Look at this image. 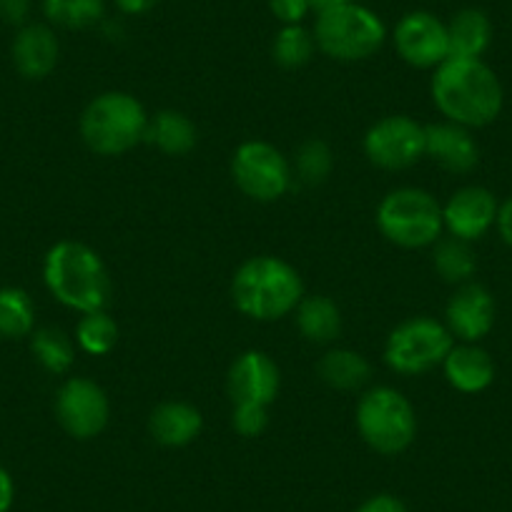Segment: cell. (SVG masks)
Listing matches in <instances>:
<instances>
[{
    "mask_svg": "<svg viewBox=\"0 0 512 512\" xmlns=\"http://www.w3.org/2000/svg\"><path fill=\"white\" fill-rule=\"evenodd\" d=\"M201 412L189 402H164L149 417V432L159 445L186 447L199 437Z\"/></svg>",
    "mask_w": 512,
    "mask_h": 512,
    "instance_id": "cell-19",
    "label": "cell"
},
{
    "mask_svg": "<svg viewBox=\"0 0 512 512\" xmlns=\"http://www.w3.org/2000/svg\"><path fill=\"white\" fill-rule=\"evenodd\" d=\"M377 226L392 244L402 249H422L440 239L445 221L442 206L425 189H395L377 206Z\"/></svg>",
    "mask_w": 512,
    "mask_h": 512,
    "instance_id": "cell-5",
    "label": "cell"
},
{
    "mask_svg": "<svg viewBox=\"0 0 512 512\" xmlns=\"http://www.w3.org/2000/svg\"><path fill=\"white\" fill-rule=\"evenodd\" d=\"M231 176L236 186L254 201H277L292 186V169L277 146L267 141H246L234 151Z\"/></svg>",
    "mask_w": 512,
    "mask_h": 512,
    "instance_id": "cell-9",
    "label": "cell"
},
{
    "mask_svg": "<svg viewBox=\"0 0 512 512\" xmlns=\"http://www.w3.org/2000/svg\"><path fill=\"white\" fill-rule=\"evenodd\" d=\"M364 154L379 169H407L425 156V126L410 116H387L364 136Z\"/></svg>",
    "mask_w": 512,
    "mask_h": 512,
    "instance_id": "cell-10",
    "label": "cell"
},
{
    "mask_svg": "<svg viewBox=\"0 0 512 512\" xmlns=\"http://www.w3.org/2000/svg\"><path fill=\"white\" fill-rule=\"evenodd\" d=\"M159 0H116V6L121 8L128 16H141V13H149Z\"/></svg>",
    "mask_w": 512,
    "mask_h": 512,
    "instance_id": "cell-37",
    "label": "cell"
},
{
    "mask_svg": "<svg viewBox=\"0 0 512 512\" xmlns=\"http://www.w3.org/2000/svg\"><path fill=\"white\" fill-rule=\"evenodd\" d=\"M149 116L136 96L108 91L93 98L81 116V136L93 154L118 156L146 139Z\"/></svg>",
    "mask_w": 512,
    "mask_h": 512,
    "instance_id": "cell-4",
    "label": "cell"
},
{
    "mask_svg": "<svg viewBox=\"0 0 512 512\" xmlns=\"http://www.w3.org/2000/svg\"><path fill=\"white\" fill-rule=\"evenodd\" d=\"M279 367L269 354L264 352H244L236 357L229 369V395L234 405L239 402H251V405H272L277 400Z\"/></svg>",
    "mask_w": 512,
    "mask_h": 512,
    "instance_id": "cell-15",
    "label": "cell"
},
{
    "mask_svg": "<svg viewBox=\"0 0 512 512\" xmlns=\"http://www.w3.org/2000/svg\"><path fill=\"white\" fill-rule=\"evenodd\" d=\"M349 3H354V0H309V8L317 13H327L334 11V8L349 6Z\"/></svg>",
    "mask_w": 512,
    "mask_h": 512,
    "instance_id": "cell-38",
    "label": "cell"
},
{
    "mask_svg": "<svg viewBox=\"0 0 512 512\" xmlns=\"http://www.w3.org/2000/svg\"><path fill=\"white\" fill-rule=\"evenodd\" d=\"M31 349L41 367H46L53 374H66L73 367V344L61 329H38L31 337Z\"/></svg>",
    "mask_w": 512,
    "mask_h": 512,
    "instance_id": "cell-27",
    "label": "cell"
},
{
    "mask_svg": "<svg viewBox=\"0 0 512 512\" xmlns=\"http://www.w3.org/2000/svg\"><path fill=\"white\" fill-rule=\"evenodd\" d=\"M495 194L485 186H465L455 191L445 206H442V221L450 236L462 241H477L495 226L497 221Z\"/></svg>",
    "mask_w": 512,
    "mask_h": 512,
    "instance_id": "cell-14",
    "label": "cell"
},
{
    "mask_svg": "<svg viewBox=\"0 0 512 512\" xmlns=\"http://www.w3.org/2000/svg\"><path fill=\"white\" fill-rule=\"evenodd\" d=\"M76 339L83 352L93 354V357H103V354H108L118 344L116 319L106 309L103 312L83 314V319L76 327Z\"/></svg>",
    "mask_w": 512,
    "mask_h": 512,
    "instance_id": "cell-26",
    "label": "cell"
},
{
    "mask_svg": "<svg viewBox=\"0 0 512 512\" xmlns=\"http://www.w3.org/2000/svg\"><path fill=\"white\" fill-rule=\"evenodd\" d=\"M452 334L432 317H415L392 329L384 344V362L400 374H422L445 362Z\"/></svg>",
    "mask_w": 512,
    "mask_h": 512,
    "instance_id": "cell-8",
    "label": "cell"
},
{
    "mask_svg": "<svg viewBox=\"0 0 512 512\" xmlns=\"http://www.w3.org/2000/svg\"><path fill=\"white\" fill-rule=\"evenodd\" d=\"M397 53L415 68H437L450 58L447 26L425 11L407 13L395 28Z\"/></svg>",
    "mask_w": 512,
    "mask_h": 512,
    "instance_id": "cell-12",
    "label": "cell"
},
{
    "mask_svg": "<svg viewBox=\"0 0 512 512\" xmlns=\"http://www.w3.org/2000/svg\"><path fill=\"white\" fill-rule=\"evenodd\" d=\"M106 11L103 0H43V13L61 28H88Z\"/></svg>",
    "mask_w": 512,
    "mask_h": 512,
    "instance_id": "cell-28",
    "label": "cell"
},
{
    "mask_svg": "<svg viewBox=\"0 0 512 512\" xmlns=\"http://www.w3.org/2000/svg\"><path fill=\"white\" fill-rule=\"evenodd\" d=\"M437 274L450 284H467L477 269L475 251L470 241H462L457 236L435 241V254H432Z\"/></svg>",
    "mask_w": 512,
    "mask_h": 512,
    "instance_id": "cell-24",
    "label": "cell"
},
{
    "mask_svg": "<svg viewBox=\"0 0 512 512\" xmlns=\"http://www.w3.org/2000/svg\"><path fill=\"white\" fill-rule=\"evenodd\" d=\"M425 154L452 174H470L480 164V146L470 128L452 121L425 126Z\"/></svg>",
    "mask_w": 512,
    "mask_h": 512,
    "instance_id": "cell-16",
    "label": "cell"
},
{
    "mask_svg": "<svg viewBox=\"0 0 512 512\" xmlns=\"http://www.w3.org/2000/svg\"><path fill=\"white\" fill-rule=\"evenodd\" d=\"M111 405L106 392L93 379L71 377L56 395V417L63 430L76 440H91L108 425Z\"/></svg>",
    "mask_w": 512,
    "mask_h": 512,
    "instance_id": "cell-11",
    "label": "cell"
},
{
    "mask_svg": "<svg viewBox=\"0 0 512 512\" xmlns=\"http://www.w3.org/2000/svg\"><path fill=\"white\" fill-rule=\"evenodd\" d=\"M269 8L284 26H299V21L312 11L309 0H269Z\"/></svg>",
    "mask_w": 512,
    "mask_h": 512,
    "instance_id": "cell-32",
    "label": "cell"
},
{
    "mask_svg": "<svg viewBox=\"0 0 512 512\" xmlns=\"http://www.w3.org/2000/svg\"><path fill=\"white\" fill-rule=\"evenodd\" d=\"M297 327L312 344H329L342 332V314L329 297H307L297 307Z\"/></svg>",
    "mask_w": 512,
    "mask_h": 512,
    "instance_id": "cell-21",
    "label": "cell"
},
{
    "mask_svg": "<svg viewBox=\"0 0 512 512\" xmlns=\"http://www.w3.org/2000/svg\"><path fill=\"white\" fill-rule=\"evenodd\" d=\"M146 141L169 156H184L196 146V126L184 113L161 111L149 121Z\"/></svg>",
    "mask_w": 512,
    "mask_h": 512,
    "instance_id": "cell-22",
    "label": "cell"
},
{
    "mask_svg": "<svg viewBox=\"0 0 512 512\" xmlns=\"http://www.w3.org/2000/svg\"><path fill=\"white\" fill-rule=\"evenodd\" d=\"M43 279L53 297L81 314L103 312L113 284L101 256L81 241H58L43 262Z\"/></svg>",
    "mask_w": 512,
    "mask_h": 512,
    "instance_id": "cell-2",
    "label": "cell"
},
{
    "mask_svg": "<svg viewBox=\"0 0 512 512\" xmlns=\"http://www.w3.org/2000/svg\"><path fill=\"white\" fill-rule=\"evenodd\" d=\"M384 23L369 8L349 3L334 11L319 13L314 41L337 61H364L382 48Z\"/></svg>",
    "mask_w": 512,
    "mask_h": 512,
    "instance_id": "cell-7",
    "label": "cell"
},
{
    "mask_svg": "<svg viewBox=\"0 0 512 512\" xmlns=\"http://www.w3.org/2000/svg\"><path fill=\"white\" fill-rule=\"evenodd\" d=\"M447 43H450V58H482L492 43L490 18L477 8L455 13L447 23Z\"/></svg>",
    "mask_w": 512,
    "mask_h": 512,
    "instance_id": "cell-20",
    "label": "cell"
},
{
    "mask_svg": "<svg viewBox=\"0 0 512 512\" xmlns=\"http://www.w3.org/2000/svg\"><path fill=\"white\" fill-rule=\"evenodd\" d=\"M442 367H445L447 382L465 395H477V392L487 390L495 379V362H492L490 352L470 342H462L457 347L452 344Z\"/></svg>",
    "mask_w": 512,
    "mask_h": 512,
    "instance_id": "cell-18",
    "label": "cell"
},
{
    "mask_svg": "<svg viewBox=\"0 0 512 512\" xmlns=\"http://www.w3.org/2000/svg\"><path fill=\"white\" fill-rule=\"evenodd\" d=\"M231 425L241 437H259L269 425V407L239 402L231 412Z\"/></svg>",
    "mask_w": 512,
    "mask_h": 512,
    "instance_id": "cell-31",
    "label": "cell"
},
{
    "mask_svg": "<svg viewBox=\"0 0 512 512\" xmlns=\"http://www.w3.org/2000/svg\"><path fill=\"white\" fill-rule=\"evenodd\" d=\"M302 277L292 264L277 256H254L236 269L231 299L236 309L256 322L287 317L302 302Z\"/></svg>",
    "mask_w": 512,
    "mask_h": 512,
    "instance_id": "cell-3",
    "label": "cell"
},
{
    "mask_svg": "<svg viewBox=\"0 0 512 512\" xmlns=\"http://www.w3.org/2000/svg\"><path fill=\"white\" fill-rule=\"evenodd\" d=\"M354 512H407V507L400 497L379 492V495L367 497V500H364Z\"/></svg>",
    "mask_w": 512,
    "mask_h": 512,
    "instance_id": "cell-33",
    "label": "cell"
},
{
    "mask_svg": "<svg viewBox=\"0 0 512 512\" xmlns=\"http://www.w3.org/2000/svg\"><path fill=\"white\" fill-rule=\"evenodd\" d=\"M314 46H317V41L302 26H284L274 38V61L284 68H302L312 58Z\"/></svg>",
    "mask_w": 512,
    "mask_h": 512,
    "instance_id": "cell-29",
    "label": "cell"
},
{
    "mask_svg": "<svg viewBox=\"0 0 512 512\" xmlns=\"http://www.w3.org/2000/svg\"><path fill=\"white\" fill-rule=\"evenodd\" d=\"M497 307L495 297L490 294V289H485L482 284L467 282L452 294V299L447 302L445 309V327L450 329L452 337H457L460 342L477 344L480 339H485L487 334L495 327Z\"/></svg>",
    "mask_w": 512,
    "mask_h": 512,
    "instance_id": "cell-13",
    "label": "cell"
},
{
    "mask_svg": "<svg viewBox=\"0 0 512 512\" xmlns=\"http://www.w3.org/2000/svg\"><path fill=\"white\" fill-rule=\"evenodd\" d=\"M332 166L334 154L322 139H312L307 144H302V149L297 154V169L302 181H307V184H322L332 174Z\"/></svg>",
    "mask_w": 512,
    "mask_h": 512,
    "instance_id": "cell-30",
    "label": "cell"
},
{
    "mask_svg": "<svg viewBox=\"0 0 512 512\" xmlns=\"http://www.w3.org/2000/svg\"><path fill=\"white\" fill-rule=\"evenodd\" d=\"M497 234H500V239L505 241L507 246H512V199L502 201L500 209H497Z\"/></svg>",
    "mask_w": 512,
    "mask_h": 512,
    "instance_id": "cell-36",
    "label": "cell"
},
{
    "mask_svg": "<svg viewBox=\"0 0 512 512\" xmlns=\"http://www.w3.org/2000/svg\"><path fill=\"white\" fill-rule=\"evenodd\" d=\"M33 324H36V307L31 294L18 287L0 289V337H28L33 334Z\"/></svg>",
    "mask_w": 512,
    "mask_h": 512,
    "instance_id": "cell-25",
    "label": "cell"
},
{
    "mask_svg": "<svg viewBox=\"0 0 512 512\" xmlns=\"http://www.w3.org/2000/svg\"><path fill=\"white\" fill-rule=\"evenodd\" d=\"M357 430L379 455H400L415 442L417 415L402 392L374 387L357 405Z\"/></svg>",
    "mask_w": 512,
    "mask_h": 512,
    "instance_id": "cell-6",
    "label": "cell"
},
{
    "mask_svg": "<svg viewBox=\"0 0 512 512\" xmlns=\"http://www.w3.org/2000/svg\"><path fill=\"white\" fill-rule=\"evenodd\" d=\"M58 51L61 48H58L56 33L41 23L23 26L11 48L18 73L23 78H31V81H41L56 68Z\"/></svg>",
    "mask_w": 512,
    "mask_h": 512,
    "instance_id": "cell-17",
    "label": "cell"
},
{
    "mask_svg": "<svg viewBox=\"0 0 512 512\" xmlns=\"http://www.w3.org/2000/svg\"><path fill=\"white\" fill-rule=\"evenodd\" d=\"M13 502H16V482L11 472L0 465V512H11Z\"/></svg>",
    "mask_w": 512,
    "mask_h": 512,
    "instance_id": "cell-35",
    "label": "cell"
},
{
    "mask_svg": "<svg viewBox=\"0 0 512 512\" xmlns=\"http://www.w3.org/2000/svg\"><path fill=\"white\" fill-rule=\"evenodd\" d=\"M369 362L352 349H332L319 362V377L334 390H357L369 379Z\"/></svg>",
    "mask_w": 512,
    "mask_h": 512,
    "instance_id": "cell-23",
    "label": "cell"
},
{
    "mask_svg": "<svg viewBox=\"0 0 512 512\" xmlns=\"http://www.w3.org/2000/svg\"><path fill=\"white\" fill-rule=\"evenodd\" d=\"M432 101L447 121L482 128L500 116L505 91L482 58H447L432 76Z\"/></svg>",
    "mask_w": 512,
    "mask_h": 512,
    "instance_id": "cell-1",
    "label": "cell"
},
{
    "mask_svg": "<svg viewBox=\"0 0 512 512\" xmlns=\"http://www.w3.org/2000/svg\"><path fill=\"white\" fill-rule=\"evenodd\" d=\"M28 13H31V0H0V18L11 26L26 23Z\"/></svg>",
    "mask_w": 512,
    "mask_h": 512,
    "instance_id": "cell-34",
    "label": "cell"
}]
</instances>
